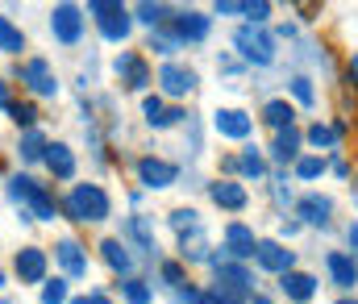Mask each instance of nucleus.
<instances>
[{"label":"nucleus","instance_id":"dca6fc26","mask_svg":"<svg viewBox=\"0 0 358 304\" xmlns=\"http://www.w3.org/2000/svg\"><path fill=\"white\" fill-rule=\"evenodd\" d=\"M204 196H208L213 208H221V212H246L250 208V188L242 180H225V175L204 180Z\"/></svg>","mask_w":358,"mask_h":304},{"label":"nucleus","instance_id":"8fccbe9b","mask_svg":"<svg viewBox=\"0 0 358 304\" xmlns=\"http://www.w3.org/2000/svg\"><path fill=\"white\" fill-rule=\"evenodd\" d=\"M329 171H334L338 180H350V163H346L342 154H329Z\"/></svg>","mask_w":358,"mask_h":304},{"label":"nucleus","instance_id":"c9c22d12","mask_svg":"<svg viewBox=\"0 0 358 304\" xmlns=\"http://www.w3.org/2000/svg\"><path fill=\"white\" fill-rule=\"evenodd\" d=\"M71 280L67 275H50L42 288H38V304H71Z\"/></svg>","mask_w":358,"mask_h":304},{"label":"nucleus","instance_id":"7ed1b4c3","mask_svg":"<svg viewBox=\"0 0 358 304\" xmlns=\"http://www.w3.org/2000/svg\"><path fill=\"white\" fill-rule=\"evenodd\" d=\"M8 80H17L29 92V101H59L63 96V80H59V71H55V63L46 55H29V59L13 63Z\"/></svg>","mask_w":358,"mask_h":304},{"label":"nucleus","instance_id":"393cba45","mask_svg":"<svg viewBox=\"0 0 358 304\" xmlns=\"http://www.w3.org/2000/svg\"><path fill=\"white\" fill-rule=\"evenodd\" d=\"M296 221L300 225H329L334 221V201L329 196H321V192H304L300 201H296Z\"/></svg>","mask_w":358,"mask_h":304},{"label":"nucleus","instance_id":"4d7b16f0","mask_svg":"<svg viewBox=\"0 0 358 304\" xmlns=\"http://www.w3.org/2000/svg\"><path fill=\"white\" fill-rule=\"evenodd\" d=\"M350 201H355V208H358V180L350 184Z\"/></svg>","mask_w":358,"mask_h":304},{"label":"nucleus","instance_id":"5fc2aeb1","mask_svg":"<svg viewBox=\"0 0 358 304\" xmlns=\"http://www.w3.org/2000/svg\"><path fill=\"white\" fill-rule=\"evenodd\" d=\"M250 304H275V301H271L267 292H255V296H250Z\"/></svg>","mask_w":358,"mask_h":304},{"label":"nucleus","instance_id":"c756f323","mask_svg":"<svg viewBox=\"0 0 358 304\" xmlns=\"http://www.w3.org/2000/svg\"><path fill=\"white\" fill-rule=\"evenodd\" d=\"M113 292L121 296V304H155V280H146V275H129V280H117Z\"/></svg>","mask_w":358,"mask_h":304},{"label":"nucleus","instance_id":"39448f33","mask_svg":"<svg viewBox=\"0 0 358 304\" xmlns=\"http://www.w3.org/2000/svg\"><path fill=\"white\" fill-rule=\"evenodd\" d=\"M88 21L108 46H125L134 38V4L121 0H88Z\"/></svg>","mask_w":358,"mask_h":304},{"label":"nucleus","instance_id":"a211bd4d","mask_svg":"<svg viewBox=\"0 0 358 304\" xmlns=\"http://www.w3.org/2000/svg\"><path fill=\"white\" fill-rule=\"evenodd\" d=\"M259 242L263 238H255V225H246V221H225V229H221V250L229 254V263H255Z\"/></svg>","mask_w":358,"mask_h":304},{"label":"nucleus","instance_id":"aec40b11","mask_svg":"<svg viewBox=\"0 0 358 304\" xmlns=\"http://www.w3.org/2000/svg\"><path fill=\"white\" fill-rule=\"evenodd\" d=\"M255 267L279 280V275L296 271V250H287L279 238H263V242H259V254H255Z\"/></svg>","mask_w":358,"mask_h":304},{"label":"nucleus","instance_id":"c03bdc74","mask_svg":"<svg viewBox=\"0 0 358 304\" xmlns=\"http://www.w3.org/2000/svg\"><path fill=\"white\" fill-rule=\"evenodd\" d=\"M192 121V113H187V104H171L167 113H163V121L155 125V133H163V129H179V125H187Z\"/></svg>","mask_w":358,"mask_h":304},{"label":"nucleus","instance_id":"864d4df0","mask_svg":"<svg viewBox=\"0 0 358 304\" xmlns=\"http://www.w3.org/2000/svg\"><path fill=\"white\" fill-rule=\"evenodd\" d=\"M346 242H350V250H355V259H358V221L346 225Z\"/></svg>","mask_w":358,"mask_h":304},{"label":"nucleus","instance_id":"412c9836","mask_svg":"<svg viewBox=\"0 0 358 304\" xmlns=\"http://www.w3.org/2000/svg\"><path fill=\"white\" fill-rule=\"evenodd\" d=\"M46 146H50V133H46L42 125H38V129H25V133H17V142H13V159H17L21 167H42Z\"/></svg>","mask_w":358,"mask_h":304},{"label":"nucleus","instance_id":"a19ab883","mask_svg":"<svg viewBox=\"0 0 358 304\" xmlns=\"http://www.w3.org/2000/svg\"><path fill=\"white\" fill-rule=\"evenodd\" d=\"M171 301L176 304H217V296L208 292V284H187V288H179Z\"/></svg>","mask_w":358,"mask_h":304},{"label":"nucleus","instance_id":"1a4fd4ad","mask_svg":"<svg viewBox=\"0 0 358 304\" xmlns=\"http://www.w3.org/2000/svg\"><path fill=\"white\" fill-rule=\"evenodd\" d=\"M117 238H121L134 254H142L146 263H155V267L167 259L163 246H159V233H155V217H150V212H129V217H121Z\"/></svg>","mask_w":358,"mask_h":304},{"label":"nucleus","instance_id":"6e6552de","mask_svg":"<svg viewBox=\"0 0 358 304\" xmlns=\"http://www.w3.org/2000/svg\"><path fill=\"white\" fill-rule=\"evenodd\" d=\"M155 92L167 104H183L187 96L200 92V71L183 59H171V63H159L155 67Z\"/></svg>","mask_w":358,"mask_h":304},{"label":"nucleus","instance_id":"13d9d810","mask_svg":"<svg viewBox=\"0 0 358 304\" xmlns=\"http://www.w3.org/2000/svg\"><path fill=\"white\" fill-rule=\"evenodd\" d=\"M338 304H358V301H355V296H342V301H338Z\"/></svg>","mask_w":358,"mask_h":304},{"label":"nucleus","instance_id":"20e7f679","mask_svg":"<svg viewBox=\"0 0 358 304\" xmlns=\"http://www.w3.org/2000/svg\"><path fill=\"white\" fill-rule=\"evenodd\" d=\"M229 42H234V50H238V59H242L246 67H275V59H279V38H275L271 25H250V21H242Z\"/></svg>","mask_w":358,"mask_h":304},{"label":"nucleus","instance_id":"603ef678","mask_svg":"<svg viewBox=\"0 0 358 304\" xmlns=\"http://www.w3.org/2000/svg\"><path fill=\"white\" fill-rule=\"evenodd\" d=\"M300 233V221H279V242L283 238H296Z\"/></svg>","mask_w":358,"mask_h":304},{"label":"nucleus","instance_id":"2f4dec72","mask_svg":"<svg viewBox=\"0 0 358 304\" xmlns=\"http://www.w3.org/2000/svg\"><path fill=\"white\" fill-rule=\"evenodd\" d=\"M142 50H146V55H159L163 63H171V59H179V50H183V46H179V38H176V34H171V29L163 25V29H155V34H146V42H142Z\"/></svg>","mask_w":358,"mask_h":304},{"label":"nucleus","instance_id":"f3484780","mask_svg":"<svg viewBox=\"0 0 358 304\" xmlns=\"http://www.w3.org/2000/svg\"><path fill=\"white\" fill-rule=\"evenodd\" d=\"M213 133L217 138H225V142H250V133H255V117L246 113V108H234V104H217L213 108Z\"/></svg>","mask_w":358,"mask_h":304},{"label":"nucleus","instance_id":"6e6d98bb","mask_svg":"<svg viewBox=\"0 0 358 304\" xmlns=\"http://www.w3.org/2000/svg\"><path fill=\"white\" fill-rule=\"evenodd\" d=\"M4 288H8V271L0 267V296H4Z\"/></svg>","mask_w":358,"mask_h":304},{"label":"nucleus","instance_id":"c85d7f7f","mask_svg":"<svg viewBox=\"0 0 358 304\" xmlns=\"http://www.w3.org/2000/svg\"><path fill=\"white\" fill-rule=\"evenodd\" d=\"M171 17H176V4H163V0H138L134 4V25H142L146 34L163 29Z\"/></svg>","mask_w":358,"mask_h":304},{"label":"nucleus","instance_id":"473e14b6","mask_svg":"<svg viewBox=\"0 0 358 304\" xmlns=\"http://www.w3.org/2000/svg\"><path fill=\"white\" fill-rule=\"evenodd\" d=\"M4 117H8V125H13L17 133H25V129H38V125H42L38 101H13V108H8Z\"/></svg>","mask_w":358,"mask_h":304},{"label":"nucleus","instance_id":"0eeeda50","mask_svg":"<svg viewBox=\"0 0 358 304\" xmlns=\"http://www.w3.org/2000/svg\"><path fill=\"white\" fill-rule=\"evenodd\" d=\"M46 29H50V38H55L63 50H76V46L84 42V34H88V8L76 4V0H59V4H50V13H46Z\"/></svg>","mask_w":358,"mask_h":304},{"label":"nucleus","instance_id":"9b49d317","mask_svg":"<svg viewBox=\"0 0 358 304\" xmlns=\"http://www.w3.org/2000/svg\"><path fill=\"white\" fill-rule=\"evenodd\" d=\"M50 259H55L59 275H67L71 284H76V280H88L92 250H88V242H80L76 233H59V238H55V246H50Z\"/></svg>","mask_w":358,"mask_h":304},{"label":"nucleus","instance_id":"e433bc0d","mask_svg":"<svg viewBox=\"0 0 358 304\" xmlns=\"http://www.w3.org/2000/svg\"><path fill=\"white\" fill-rule=\"evenodd\" d=\"M304 142H308L313 150H338L342 138H338V129H334L329 121H313V125L304 129Z\"/></svg>","mask_w":358,"mask_h":304},{"label":"nucleus","instance_id":"9d476101","mask_svg":"<svg viewBox=\"0 0 358 304\" xmlns=\"http://www.w3.org/2000/svg\"><path fill=\"white\" fill-rule=\"evenodd\" d=\"M50 246H38V242H25V246H17L13 250V263H8V271H13V280L21 284V288H42L46 280H50Z\"/></svg>","mask_w":358,"mask_h":304},{"label":"nucleus","instance_id":"37998d69","mask_svg":"<svg viewBox=\"0 0 358 304\" xmlns=\"http://www.w3.org/2000/svg\"><path fill=\"white\" fill-rule=\"evenodd\" d=\"M271 13H275V4H271V0H246V8H242V17H246L250 25H267Z\"/></svg>","mask_w":358,"mask_h":304},{"label":"nucleus","instance_id":"de8ad7c7","mask_svg":"<svg viewBox=\"0 0 358 304\" xmlns=\"http://www.w3.org/2000/svg\"><path fill=\"white\" fill-rule=\"evenodd\" d=\"M208 292L217 296V304H250V296H242V292H229V288H217V284H208Z\"/></svg>","mask_w":358,"mask_h":304},{"label":"nucleus","instance_id":"a18cd8bd","mask_svg":"<svg viewBox=\"0 0 358 304\" xmlns=\"http://www.w3.org/2000/svg\"><path fill=\"white\" fill-rule=\"evenodd\" d=\"M71 304H117V301H113V292H104V288H88V292H76Z\"/></svg>","mask_w":358,"mask_h":304},{"label":"nucleus","instance_id":"ea45409f","mask_svg":"<svg viewBox=\"0 0 358 304\" xmlns=\"http://www.w3.org/2000/svg\"><path fill=\"white\" fill-rule=\"evenodd\" d=\"M287 92H292V101L300 104V108H313V104H317V88H313V80L300 75V71L287 80Z\"/></svg>","mask_w":358,"mask_h":304},{"label":"nucleus","instance_id":"4be33fe9","mask_svg":"<svg viewBox=\"0 0 358 304\" xmlns=\"http://www.w3.org/2000/svg\"><path fill=\"white\" fill-rule=\"evenodd\" d=\"M213 284H217V288H229V292H242V296H255V292H259L250 263H221V267L213 271Z\"/></svg>","mask_w":358,"mask_h":304},{"label":"nucleus","instance_id":"3c124183","mask_svg":"<svg viewBox=\"0 0 358 304\" xmlns=\"http://www.w3.org/2000/svg\"><path fill=\"white\" fill-rule=\"evenodd\" d=\"M346 80H350V88L358 92V50L350 55V59H346Z\"/></svg>","mask_w":358,"mask_h":304},{"label":"nucleus","instance_id":"b1692460","mask_svg":"<svg viewBox=\"0 0 358 304\" xmlns=\"http://www.w3.org/2000/svg\"><path fill=\"white\" fill-rule=\"evenodd\" d=\"M325 271H329V284H334V288H342V292L358 288V259L355 254L329 250V254H325Z\"/></svg>","mask_w":358,"mask_h":304},{"label":"nucleus","instance_id":"cd10ccee","mask_svg":"<svg viewBox=\"0 0 358 304\" xmlns=\"http://www.w3.org/2000/svg\"><path fill=\"white\" fill-rule=\"evenodd\" d=\"M238 163H242V184H263L271 175V163H267V154H263V146L259 142H246L242 150H238Z\"/></svg>","mask_w":358,"mask_h":304},{"label":"nucleus","instance_id":"f8f14e48","mask_svg":"<svg viewBox=\"0 0 358 304\" xmlns=\"http://www.w3.org/2000/svg\"><path fill=\"white\" fill-rule=\"evenodd\" d=\"M167 29L179 38V46H204L213 34V13L208 8H192V4H176V17L167 21Z\"/></svg>","mask_w":358,"mask_h":304},{"label":"nucleus","instance_id":"f257e3e1","mask_svg":"<svg viewBox=\"0 0 358 304\" xmlns=\"http://www.w3.org/2000/svg\"><path fill=\"white\" fill-rule=\"evenodd\" d=\"M4 196H8V204H13L17 212H29L38 225L63 221V208L55 201L50 184L38 180V175H29V171H8V175H4Z\"/></svg>","mask_w":358,"mask_h":304},{"label":"nucleus","instance_id":"58836bf2","mask_svg":"<svg viewBox=\"0 0 358 304\" xmlns=\"http://www.w3.org/2000/svg\"><path fill=\"white\" fill-rule=\"evenodd\" d=\"M271 201L279 204V208H296V201H300V196L292 192V175H287L283 167L271 175Z\"/></svg>","mask_w":358,"mask_h":304},{"label":"nucleus","instance_id":"a878e982","mask_svg":"<svg viewBox=\"0 0 358 304\" xmlns=\"http://www.w3.org/2000/svg\"><path fill=\"white\" fill-rule=\"evenodd\" d=\"M279 296H287L292 304H313L317 301V275H308V271H287V275H279Z\"/></svg>","mask_w":358,"mask_h":304},{"label":"nucleus","instance_id":"423d86ee","mask_svg":"<svg viewBox=\"0 0 358 304\" xmlns=\"http://www.w3.org/2000/svg\"><path fill=\"white\" fill-rule=\"evenodd\" d=\"M108 71H113V80H117L121 92L150 96V88H155V67H150V55L146 50H117L108 59Z\"/></svg>","mask_w":358,"mask_h":304},{"label":"nucleus","instance_id":"4468645a","mask_svg":"<svg viewBox=\"0 0 358 304\" xmlns=\"http://www.w3.org/2000/svg\"><path fill=\"white\" fill-rule=\"evenodd\" d=\"M92 250H96L100 267H104L113 280H129V275H138V254H134V250H129L117 233H104Z\"/></svg>","mask_w":358,"mask_h":304},{"label":"nucleus","instance_id":"6ab92c4d","mask_svg":"<svg viewBox=\"0 0 358 304\" xmlns=\"http://www.w3.org/2000/svg\"><path fill=\"white\" fill-rule=\"evenodd\" d=\"M213 242H208V229L200 225V229H187V233H179L176 238V259L192 271V267H208V259H213Z\"/></svg>","mask_w":358,"mask_h":304},{"label":"nucleus","instance_id":"bb28decb","mask_svg":"<svg viewBox=\"0 0 358 304\" xmlns=\"http://www.w3.org/2000/svg\"><path fill=\"white\" fill-rule=\"evenodd\" d=\"M25 50H29L25 29H21L8 13H0V55H4V59H13V63H21V59H29Z\"/></svg>","mask_w":358,"mask_h":304},{"label":"nucleus","instance_id":"4c0bfd02","mask_svg":"<svg viewBox=\"0 0 358 304\" xmlns=\"http://www.w3.org/2000/svg\"><path fill=\"white\" fill-rule=\"evenodd\" d=\"M167 225L176 229V238L187 233V229H200V208H196V204H176V208L167 212Z\"/></svg>","mask_w":358,"mask_h":304},{"label":"nucleus","instance_id":"5701e85b","mask_svg":"<svg viewBox=\"0 0 358 304\" xmlns=\"http://www.w3.org/2000/svg\"><path fill=\"white\" fill-rule=\"evenodd\" d=\"M300 150H304V129L300 125H292V129H283V133H275V142H271L267 159L275 167H296V159H300Z\"/></svg>","mask_w":358,"mask_h":304},{"label":"nucleus","instance_id":"79ce46f5","mask_svg":"<svg viewBox=\"0 0 358 304\" xmlns=\"http://www.w3.org/2000/svg\"><path fill=\"white\" fill-rule=\"evenodd\" d=\"M167 108H171V104L163 101L159 92H150V96H142V121H146V125L155 129V125L163 121V113H167Z\"/></svg>","mask_w":358,"mask_h":304},{"label":"nucleus","instance_id":"f704fd0d","mask_svg":"<svg viewBox=\"0 0 358 304\" xmlns=\"http://www.w3.org/2000/svg\"><path fill=\"white\" fill-rule=\"evenodd\" d=\"M159 284L176 296L179 288H187V284H192V275H187V267H183L179 259H163V263H159Z\"/></svg>","mask_w":358,"mask_h":304},{"label":"nucleus","instance_id":"2eb2a0df","mask_svg":"<svg viewBox=\"0 0 358 304\" xmlns=\"http://www.w3.org/2000/svg\"><path fill=\"white\" fill-rule=\"evenodd\" d=\"M42 167H46V175H50L55 184H67V188H71V184L80 180V150H76L71 142H63V138H50Z\"/></svg>","mask_w":358,"mask_h":304},{"label":"nucleus","instance_id":"49530a36","mask_svg":"<svg viewBox=\"0 0 358 304\" xmlns=\"http://www.w3.org/2000/svg\"><path fill=\"white\" fill-rule=\"evenodd\" d=\"M242 8H246V0H213V17H242Z\"/></svg>","mask_w":358,"mask_h":304},{"label":"nucleus","instance_id":"7c9ffc66","mask_svg":"<svg viewBox=\"0 0 358 304\" xmlns=\"http://www.w3.org/2000/svg\"><path fill=\"white\" fill-rule=\"evenodd\" d=\"M259 121H263V125H271L275 133H283V129H292V125H296V104L287 101V96H275V101L263 104Z\"/></svg>","mask_w":358,"mask_h":304},{"label":"nucleus","instance_id":"72a5a7b5","mask_svg":"<svg viewBox=\"0 0 358 304\" xmlns=\"http://www.w3.org/2000/svg\"><path fill=\"white\" fill-rule=\"evenodd\" d=\"M325 171H329V159H325V154H300V159H296V167H292V180L313 184V180H321Z\"/></svg>","mask_w":358,"mask_h":304},{"label":"nucleus","instance_id":"bf43d9fd","mask_svg":"<svg viewBox=\"0 0 358 304\" xmlns=\"http://www.w3.org/2000/svg\"><path fill=\"white\" fill-rule=\"evenodd\" d=\"M0 304H13V301H8V296H0Z\"/></svg>","mask_w":358,"mask_h":304},{"label":"nucleus","instance_id":"f03ea898","mask_svg":"<svg viewBox=\"0 0 358 304\" xmlns=\"http://www.w3.org/2000/svg\"><path fill=\"white\" fill-rule=\"evenodd\" d=\"M59 208H63V221H71V225H104L113 217V196L96 180H76L59 196Z\"/></svg>","mask_w":358,"mask_h":304},{"label":"nucleus","instance_id":"ddd939ff","mask_svg":"<svg viewBox=\"0 0 358 304\" xmlns=\"http://www.w3.org/2000/svg\"><path fill=\"white\" fill-rule=\"evenodd\" d=\"M134 180L142 192H167L179 184V163L163 159V154H138L134 159Z\"/></svg>","mask_w":358,"mask_h":304},{"label":"nucleus","instance_id":"09e8293b","mask_svg":"<svg viewBox=\"0 0 358 304\" xmlns=\"http://www.w3.org/2000/svg\"><path fill=\"white\" fill-rule=\"evenodd\" d=\"M13 101H17V96H13V80H8V75H0V113H8Z\"/></svg>","mask_w":358,"mask_h":304}]
</instances>
